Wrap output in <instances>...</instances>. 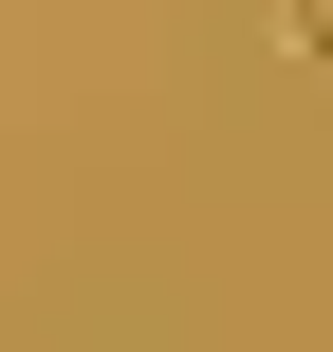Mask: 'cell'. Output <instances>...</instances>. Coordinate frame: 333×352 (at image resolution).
Here are the masks:
<instances>
[{
  "mask_svg": "<svg viewBox=\"0 0 333 352\" xmlns=\"http://www.w3.org/2000/svg\"><path fill=\"white\" fill-rule=\"evenodd\" d=\"M278 37H297V56H315V74H333V0H278Z\"/></svg>",
  "mask_w": 333,
  "mask_h": 352,
  "instance_id": "1",
  "label": "cell"
}]
</instances>
